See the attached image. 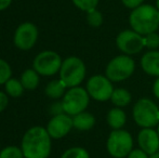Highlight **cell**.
<instances>
[{
	"mask_svg": "<svg viewBox=\"0 0 159 158\" xmlns=\"http://www.w3.org/2000/svg\"><path fill=\"white\" fill-rule=\"evenodd\" d=\"M145 48L149 50H156L159 48V34L157 33H151L144 37Z\"/></svg>",
	"mask_w": 159,
	"mask_h": 158,
	"instance_id": "obj_25",
	"label": "cell"
},
{
	"mask_svg": "<svg viewBox=\"0 0 159 158\" xmlns=\"http://www.w3.org/2000/svg\"><path fill=\"white\" fill-rule=\"evenodd\" d=\"M149 158H159V152L156 153V154H154V155H151Z\"/></svg>",
	"mask_w": 159,
	"mask_h": 158,
	"instance_id": "obj_32",
	"label": "cell"
},
{
	"mask_svg": "<svg viewBox=\"0 0 159 158\" xmlns=\"http://www.w3.org/2000/svg\"><path fill=\"white\" fill-rule=\"evenodd\" d=\"M87 22L90 26L92 27H100L103 24V15L100 11L92 10L90 12H88L87 14Z\"/></svg>",
	"mask_w": 159,
	"mask_h": 158,
	"instance_id": "obj_24",
	"label": "cell"
},
{
	"mask_svg": "<svg viewBox=\"0 0 159 158\" xmlns=\"http://www.w3.org/2000/svg\"><path fill=\"white\" fill-rule=\"evenodd\" d=\"M12 0H0V11L7 9L11 4Z\"/></svg>",
	"mask_w": 159,
	"mask_h": 158,
	"instance_id": "obj_31",
	"label": "cell"
},
{
	"mask_svg": "<svg viewBox=\"0 0 159 158\" xmlns=\"http://www.w3.org/2000/svg\"><path fill=\"white\" fill-rule=\"evenodd\" d=\"M141 67L145 74L159 77V51L149 50L141 59Z\"/></svg>",
	"mask_w": 159,
	"mask_h": 158,
	"instance_id": "obj_14",
	"label": "cell"
},
{
	"mask_svg": "<svg viewBox=\"0 0 159 158\" xmlns=\"http://www.w3.org/2000/svg\"><path fill=\"white\" fill-rule=\"evenodd\" d=\"M61 158H90V155L82 147H71L65 151Z\"/></svg>",
	"mask_w": 159,
	"mask_h": 158,
	"instance_id": "obj_21",
	"label": "cell"
},
{
	"mask_svg": "<svg viewBox=\"0 0 159 158\" xmlns=\"http://www.w3.org/2000/svg\"><path fill=\"white\" fill-rule=\"evenodd\" d=\"M89 102H90V95L87 89L78 86L70 88L65 93L62 101V106L65 114L75 116L86 111Z\"/></svg>",
	"mask_w": 159,
	"mask_h": 158,
	"instance_id": "obj_6",
	"label": "cell"
},
{
	"mask_svg": "<svg viewBox=\"0 0 159 158\" xmlns=\"http://www.w3.org/2000/svg\"><path fill=\"white\" fill-rule=\"evenodd\" d=\"M138 144L146 154L154 155L159 151V135L153 128H142L138 134Z\"/></svg>",
	"mask_w": 159,
	"mask_h": 158,
	"instance_id": "obj_13",
	"label": "cell"
},
{
	"mask_svg": "<svg viewBox=\"0 0 159 158\" xmlns=\"http://www.w3.org/2000/svg\"><path fill=\"white\" fill-rule=\"evenodd\" d=\"M143 1H144V0H121L122 4H124L126 8L131 9V10H134V9H136L138 7L142 6Z\"/></svg>",
	"mask_w": 159,
	"mask_h": 158,
	"instance_id": "obj_28",
	"label": "cell"
},
{
	"mask_svg": "<svg viewBox=\"0 0 159 158\" xmlns=\"http://www.w3.org/2000/svg\"><path fill=\"white\" fill-rule=\"evenodd\" d=\"M4 89L7 93L12 97H19L23 94L24 87L22 84L21 80H17L15 78H10L4 84Z\"/></svg>",
	"mask_w": 159,
	"mask_h": 158,
	"instance_id": "obj_20",
	"label": "cell"
},
{
	"mask_svg": "<svg viewBox=\"0 0 159 158\" xmlns=\"http://www.w3.org/2000/svg\"><path fill=\"white\" fill-rule=\"evenodd\" d=\"M157 132H158V135H159V124H158V129H157Z\"/></svg>",
	"mask_w": 159,
	"mask_h": 158,
	"instance_id": "obj_34",
	"label": "cell"
},
{
	"mask_svg": "<svg viewBox=\"0 0 159 158\" xmlns=\"http://www.w3.org/2000/svg\"><path fill=\"white\" fill-rule=\"evenodd\" d=\"M132 116L141 128H154L159 124V107L152 100L143 97L134 104Z\"/></svg>",
	"mask_w": 159,
	"mask_h": 158,
	"instance_id": "obj_3",
	"label": "cell"
},
{
	"mask_svg": "<svg viewBox=\"0 0 159 158\" xmlns=\"http://www.w3.org/2000/svg\"><path fill=\"white\" fill-rule=\"evenodd\" d=\"M135 62L130 55H118L108 62L105 70V76L111 82L124 81L133 75Z\"/></svg>",
	"mask_w": 159,
	"mask_h": 158,
	"instance_id": "obj_4",
	"label": "cell"
},
{
	"mask_svg": "<svg viewBox=\"0 0 159 158\" xmlns=\"http://www.w3.org/2000/svg\"><path fill=\"white\" fill-rule=\"evenodd\" d=\"M127 158H149V155L146 154L143 150L141 148H134L130 152Z\"/></svg>",
	"mask_w": 159,
	"mask_h": 158,
	"instance_id": "obj_27",
	"label": "cell"
},
{
	"mask_svg": "<svg viewBox=\"0 0 159 158\" xmlns=\"http://www.w3.org/2000/svg\"><path fill=\"white\" fill-rule=\"evenodd\" d=\"M107 152L114 158H125L133 150L132 135L124 129L113 130L107 139Z\"/></svg>",
	"mask_w": 159,
	"mask_h": 158,
	"instance_id": "obj_7",
	"label": "cell"
},
{
	"mask_svg": "<svg viewBox=\"0 0 159 158\" xmlns=\"http://www.w3.org/2000/svg\"><path fill=\"white\" fill-rule=\"evenodd\" d=\"M129 24L142 36L155 33L159 27V10L151 4H142L130 13Z\"/></svg>",
	"mask_w": 159,
	"mask_h": 158,
	"instance_id": "obj_2",
	"label": "cell"
},
{
	"mask_svg": "<svg viewBox=\"0 0 159 158\" xmlns=\"http://www.w3.org/2000/svg\"><path fill=\"white\" fill-rule=\"evenodd\" d=\"M0 158H24L22 148L16 146H8L0 152Z\"/></svg>",
	"mask_w": 159,
	"mask_h": 158,
	"instance_id": "obj_22",
	"label": "cell"
},
{
	"mask_svg": "<svg viewBox=\"0 0 159 158\" xmlns=\"http://www.w3.org/2000/svg\"><path fill=\"white\" fill-rule=\"evenodd\" d=\"M106 121L113 130H119L126 124L127 115L120 107H114L107 113Z\"/></svg>",
	"mask_w": 159,
	"mask_h": 158,
	"instance_id": "obj_15",
	"label": "cell"
},
{
	"mask_svg": "<svg viewBox=\"0 0 159 158\" xmlns=\"http://www.w3.org/2000/svg\"><path fill=\"white\" fill-rule=\"evenodd\" d=\"M111 103L115 105V107H126L132 101V95L127 89L118 88L115 89L111 97Z\"/></svg>",
	"mask_w": 159,
	"mask_h": 158,
	"instance_id": "obj_17",
	"label": "cell"
},
{
	"mask_svg": "<svg viewBox=\"0 0 159 158\" xmlns=\"http://www.w3.org/2000/svg\"><path fill=\"white\" fill-rule=\"evenodd\" d=\"M61 56L54 51H42L34 60V70L42 76H52L60 72L62 66Z\"/></svg>",
	"mask_w": 159,
	"mask_h": 158,
	"instance_id": "obj_8",
	"label": "cell"
},
{
	"mask_svg": "<svg viewBox=\"0 0 159 158\" xmlns=\"http://www.w3.org/2000/svg\"><path fill=\"white\" fill-rule=\"evenodd\" d=\"M73 127L74 124L71 116L62 113L59 115H54V117L49 121L47 126V131L53 139H61L67 133H69Z\"/></svg>",
	"mask_w": 159,
	"mask_h": 158,
	"instance_id": "obj_12",
	"label": "cell"
},
{
	"mask_svg": "<svg viewBox=\"0 0 159 158\" xmlns=\"http://www.w3.org/2000/svg\"><path fill=\"white\" fill-rule=\"evenodd\" d=\"M153 93L159 100V77H157V79L155 80V82L153 84Z\"/></svg>",
	"mask_w": 159,
	"mask_h": 158,
	"instance_id": "obj_30",
	"label": "cell"
},
{
	"mask_svg": "<svg viewBox=\"0 0 159 158\" xmlns=\"http://www.w3.org/2000/svg\"><path fill=\"white\" fill-rule=\"evenodd\" d=\"M117 48L126 55H134L145 48L144 37L133 29L122 30L116 38Z\"/></svg>",
	"mask_w": 159,
	"mask_h": 158,
	"instance_id": "obj_10",
	"label": "cell"
},
{
	"mask_svg": "<svg viewBox=\"0 0 159 158\" xmlns=\"http://www.w3.org/2000/svg\"><path fill=\"white\" fill-rule=\"evenodd\" d=\"M74 128L80 131H88L95 124V117L91 113L82 112L73 116Z\"/></svg>",
	"mask_w": 159,
	"mask_h": 158,
	"instance_id": "obj_16",
	"label": "cell"
},
{
	"mask_svg": "<svg viewBox=\"0 0 159 158\" xmlns=\"http://www.w3.org/2000/svg\"><path fill=\"white\" fill-rule=\"evenodd\" d=\"M73 3L78 9L88 13L92 10H95L98 4V0H73Z\"/></svg>",
	"mask_w": 159,
	"mask_h": 158,
	"instance_id": "obj_23",
	"label": "cell"
},
{
	"mask_svg": "<svg viewBox=\"0 0 159 158\" xmlns=\"http://www.w3.org/2000/svg\"><path fill=\"white\" fill-rule=\"evenodd\" d=\"M11 67L4 60L0 59V84H3L11 78Z\"/></svg>",
	"mask_w": 159,
	"mask_h": 158,
	"instance_id": "obj_26",
	"label": "cell"
},
{
	"mask_svg": "<svg viewBox=\"0 0 159 158\" xmlns=\"http://www.w3.org/2000/svg\"><path fill=\"white\" fill-rule=\"evenodd\" d=\"M86 88L90 97L98 102L111 100V94L115 90L111 80L103 75H94L90 77L87 82Z\"/></svg>",
	"mask_w": 159,
	"mask_h": 158,
	"instance_id": "obj_9",
	"label": "cell"
},
{
	"mask_svg": "<svg viewBox=\"0 0 159 158\" xmlns=\"http://www.w3.org/2000/svg\"><path fill=\"white\" fill-rule=\"evenodd\" d=\"M21 148L25 158H48L51 153L50 134L42 127H33L24 134Z\"/></svg>",
	"mask_w": 159,
	"mask_h": 158,
	"instance_id": "obj_1",
	"label": "cell"
},
{
	"mask_svg": "<svg viewBox=\"0 0 159 158\" xmlns=\"http://www.w3.org/2000/svg\"><path fill=\"white\" fill-rule=\"evenodd\" d=\"M21 82L26 90H35L39 84V74L35 70H26L22 74Z\"/></svg>",
	"mask_w": 159,
	"mask_h": 158,
	"instance_id": "obj_19",
	"label": "cell"
},
{
	"mask_svg": "<svg viewBox=\"0 0 159 158\" xmlns=\"http://www.w3.org/2000/svg\"><path fill=\"white\" fill-rule=\"evenodd\" d=\"M37 38V27L32 23H23L15 30L14 44L21 50H30L35 46Z\"/></svg>",
	"mask_w": 159,
	"mask_h": 158,
	"instance_id": "obj_11",
	"label": "cell"
},
{
	"mask_svg": "<svg viewBox=\"0 0 159 158\" xmlns=\"http://www.w3.org/2000/svg\"><path fill=\"white\" fill-rule=\"evenodd\" d=\"M156 8L159 10V0H156Z\"/></svg>",
	"mask_w": 159,
	"mask_h": 158,
	"instance_id": "obj_33",
	"label": "cell"
},
{
	"mask_svg": "<svg viewBox=\"0 0 159 158\" xmlns=\"http://www.w3.org/2000/svg\"><path fill=\"white\" fill-rule=\"evenodd\" d=\"M67 87L61 79L59 80H52L50 81L46 87V94L51 99H60L64 97L65 89Z\"/></svg>",
	"mask_w": 159,
	"mask_h": 158,
	"instance_id": "obj_18",
	"label": "cell"
},
{
	"mask_svg": "<svg viewBox=\"0 0 159 158\" xmlns=\"http://www.w3.org/2000/svg\"><path fill=\"white\" fill-rule=\"evenodd\" d=\"M8 102H9V100H8L7 94L4 92L0 91V112L6 110V107L8 106Z\"/></svg>",
	"mask_w": 159,
	"mask_h": 158,
	"instance_id": "obj_29",
	"label": "cell"
},
{
	"mask_svg": "<svg viewBox=\"0 0 159 158\" xmlns=\"http://www.w3.org/2000/svg\"><path fill=\"white\" fill-rule=\"evenodd\" d=\"M86 77V65L79 57L70 56L64 60L60 70V79L67 88L78 87Z\"/></svg>",
	"mask_w": 159,
	"mask_h": 158,
	"instance_id": "obj_5",
	"label": "cell"
}]
</instances>
